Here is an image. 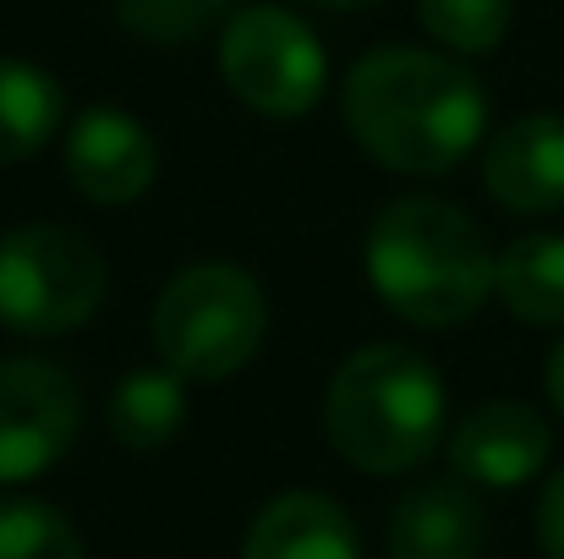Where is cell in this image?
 Here are the masks:
<instances>
[{
	"instance_id": "9c48e42d",
	"label": "cell",
	"mask_w": 564,
	"mask_h": 559,
	"mask_svg": "<svg viewBox=\"0 0 564 559\" xmlns=\"http://www.w3.org/2000/svg\"><path fill=\"white\" fill-rule=\"evenodd\" d=\"M549 422L527 400H482L449 433V466L471 488H521L549 461Z\"/></svg>"
},
{
	"instance_id": "7c38bea8",
	"label": "cell",
	"mask_w": 564,
	"mask_h": 559,
	"mask_svg": "<svg viewBox=\"0 0 564 559\" xmlns=\"http://www.w3.org/2000/svg\"><path fill=\"white\" fill-rule=\"evenodd\" d=\"M241 559H362V544L340 499L318 488H291L252 516Z\"/></svg>"
},
{
	"instance_id": "ffe728a7",
	"label": "cell",
	"mask_w": 564,
	"mask_h": 559,
	"mask_svg": "<svg viewBox=\"0 0 564 559\" xmlns=\"http://www.w3.org/2000/svg\"><path fill=\"white\" fill-rule=\"evenodd\" d=\"M543 378H549V400L560 406V417H564V341L549 352V368H543Z\"/></svg>"
},
{
	"instance_id": "7a4b0ae2",
	"label": "cell",
	"mask_w": 564,
	"mask_h": 559,
	"mask_svg": "<svg viewBox=\"0 0 564 559\" xmlns=\"http://www.w3.org/2000/svg\"><path fill=\"white\" fill-rule=\"evenodd\" d=\"M499 252L482 225L433 192L389 197L368 225V280L378 302L416 330H455L494 297Z\"/></svg>"
},
{
	"instance_id": "5bb4252c",
	"label": "cell",
	"mask_w": 564,
	"mask_h": 559,
	"mask_svg": "<svg viewBox=\"0 0 564 559\" xmlns=\"http://www.w3.org/2000/svg\"><path fill=\"white\" fill-rule=\"evenodd\" d=\"M61 116H66V99H61L55 72L0 55V165L33 160L61 132Z\"/></svg>"
},
{
	"instance_id": "3957f363",
	"label": "cell",
	"mask_w": 564,
	"mask_h": 559,
	"mask_svg": "<svg viewBox=\"0 0 564 559\" xmlns=\"http://www.w3.org/2000/svg\"><path fill=\"white\" fill-rule=\"evenodd\" d=\"M444 411L449 395L438 368L422 352L389 341L351 352L324 395L329 444L368 477H400L422 466L444 439Z\"/></svg>"
},
{
	"instance_id": "8fae6325",
	"label": "cell",
	"mask_w": 564,
	"mask_h": 559,
	"mask_svg": "<svg viewBox=\"0 0 564 559\" xmlns=\"http://www.w3.org/2000/svg\"><path fill=\"white\" fill-rule=\"evenodd\" d=\"M383 544L389 559H477L488 544V510L466 477H433L400 494Z\"/></svg>"
},
{
	"instance_id": "277c9868",
	"label": "cell",
	"mask_w": 564,
	"mask_h": 559,
	"mask_svg": "<svg viewBox=\"0 0 564 559\" xmlns=\"http://www.w3.org/2000/svg\"><path fill=\"white\" fill-rule=\"evenodd\" d=\"M263 335H269V297L230 258H203L176 269L154 302L160 363L192 384H219L241 373L263 352Z\"/></svg>"
},
{
	"instance_id": "8992f818",
	"label": "cell",
	"mask_w": 564,
	"mask_h": 559,
	"mask_svg": "<svg viewBox=\"0 0 564 559\" xmlns=\"http://www.w3.org/2000/svg\"><path fill=\"white\" fill-rule=\"evenodd\" d=\"M219 77L247 110L269 121H296L324 99L329 55L296 11L247 6L219 33Z\"/></svg>"
},
{
	"instance_id": "ac0fdd59",
	"label": "cell",
	"mask_w": 564,
	"mask_h": 559,
	"mask_svg": "<svg viewBox=\"0 0 564 559\" xmlns=\"http://www.w3.org/2000/svg\"><path fill=\"white\" fill-rule=\"evenodd\" d=\"M0 559H83V538L66 510L44 499H6L0 505Z\"/></svg>"
},
{
	"instance_id": "ba28073f",
	"label": "cell",
	"mask_w": 564,
	"mask_h": 559,
	"mask_svg": "<svg viewBox=\"0 0 564 559\" xmlns=\"http://www.w3.org/2000/svg\"><path fill=\"white\" fill-rule=\"evenodd\" d=\"M66 176L88 203H138L160 176V143L138 116L94 105L66 127Z\"/></svg>"
},
{
	"instance_id": "30bf717a",
	"label": "cell",
	"mask_w": 564,
	"mask_h": 559,
	"mask_svg": "<svg viewBox=\"0 0 564 559\" xmlns=\"http://www.w3.org/2000/svg\"><path fill=\"white\" fill-rule=\"evenodd\" d=\"M482 186L510 214L564 208V116H516L482 149Z\"/></svg>"
},
{
	"instance_id": "6da1fadb",
	"label": "cell",
	"mask_w": 564,
	"mask_h": 559,
	"mask_svg": "<svg viewBox=\"0 0 564 559\" xmlns=\"http://www.w3.org/2000/svg\"><path fill=\"white\" fill-rule=\"evenodd\" d=\"M351 143L394 176H444L488 132V94L449 50L378 44L340 83Z\"/></svg>"
},
{
	"instance_id": "52a82bcc",
	"label": "cell",
	"mask_w": 564,
	"mask_h": 559,
	"mask_svg": "<svg viewBox=\"0 0 564 559\" xmlns=\"http://www.w3.org/2000/svg\"><path fill=\"white\" fill-rule=\"evenodd\" d=\"M83 428V389L50 357H0V483L44 477Z\"/></svg>"
},
{
	"instance_id": "2e32d148",
	"label": "cell",
	"mask_w": 564,
	"mask_h": 559,
	"mask_svg": "<svg viewBox=\"0 0 564 559\" xmlns=\"http://www.w3.org/2000/svg\"><path fill=\"white\" fill-rule=\"evenodd\" d=\"M416 22L449 55H494L516 22V0H416Z\"/></svg>"
},
{
	"instance_id": "d6986e66",
	"label": "cell",
	"mask_w": 564,
	"mask_h": 559,
	"mask_svg": "<svg viewBox=\"0 0 564 559\" xmlns=\"http://www.w3.org/2000/svg\"><path fill=\"white\" fill-rule=\"evenodd\" d=\"M538 538H543L549 559H564V466L549 477V488L538 499Z\"/></svg>"
},
{
	"instance_id": "44dd1931",
	"label": "cell",
	"mask_w": 564,
	"mask_h": 559,
	"mask_svg": "<svg viewBox=\"0 0 564 559\" xmlns=\"http://www.w3.org/2000/svg\"><path fill=\"white\" fill-rule=\"evenodd\" d=\"M313 6H329V11H362V6H378V0H313Z\"/></svg>"
},
{
	"instance_id": "9a60e30c",
	"label": "cell",
	"mask_w": 564,
	"mask_h": 559,
	"mask_svg": "<svg viewBox=\"0 0 564 559\" xmlns=\"http://www.w3.org/2000/svg\"><path fill=\"white\" fill-rule=\"evenodd\" d=\"M187 378L176 368H138L127 373L116 389H110V406H105V428L116 444L127 450H160L182 433L187 422Z\"/></svg>"
},
{
	"instance_id": "4fadbf2b",
	"label": "cell",
	"mask_w": 564,
	"mask_h": 559,
	"mask_svg": "<svg viewBox=\"0 0 564 559\" xmlns=\"http://www.w3.org/2000/svg\"><path fill=\"white\" fill-rule=\"evenodd\" d=\"M494 291L521 324H538V330L564 324V236L554 230L516 236L499 252Z\"/></svg>"
},
{
	"instance_id": "5b68a950",
	"label": "cell",
	"mask_w": 564,
	"mask_h": 559,
	"mask_svg": "<svg viewBox=\"0 0 564 559\" xmlns=\"http://www.w3.org/2000/svg\"><path fill=\"white\" fill-rule=\"evenodd\" d=\"M99 247L72 225H11L0 236V324L17 335H72L105 308Z\"/></svg>"
},
{
	"instance_id": "e0dca14e",
	"label": "cell",
	"mask_w": 564,
	"mask_h": 559,
	"mask_svg": "<svg viewBox=\"0 0 564 559\" xmlns=\"http://www.w3.org/2000/svg\"><path fill=\"white\" fill-rule=\"evenodd\" d=\"M236 17V0H116V22L160 50L197 44Z\"/></svg>"
}]
</instances>
